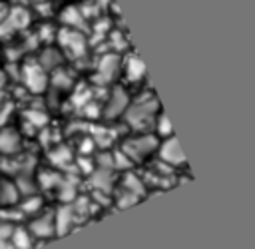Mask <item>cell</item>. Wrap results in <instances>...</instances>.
I'll return each mask as SVG.
<instances>
[{"instance_id": "1", "label": "cell", "mask_w": 255, "mask_h": 249, "mask_svg": "<svg viewBox=\"0 0 255 249\" xmlns=\"http://www.w3.org/2000/svg\"><path fill=\"white\" fill-rule=\"evenodd\" d=\"M157 145H159V141L155 135L141 133V135H133V137L126 139L122 145V151L126 153V157L131 163H139L145 157H149L153 151H157Z\"/></svg>"}, {"instance_id": "2", "label": "cell", "mask_w": 255, "mask_h": 249, "mask_svg": "<svg viewBox=\"0 0 255 249\" xmlns=\"http://www.w3.org/2000/svg\"><path fill=\"white\" fill-rule=\"evenodd\" d=\"M124 112H126V122L129 125H133L135 129H143V125H149L153 122L155 112H157V102L153 98H149L145 102L131 104Z\"/></svg>"}, {"instance_id": "3", "label": "cell", "mask_w": 255, "mask_h": 249, "mask_svg": "<svg viewBox=\"0 0 255 249\" xmlns=\"http://www.w3.org/2000/svg\"><path fill=\"white\" fill-rule=\"evenodd\" d=\"M28 231L32 233L34 239H52L56 237V223H54V211H40L28 221Z\"/></svg>"}, {"instance_id": "4", "label": "cell", "mask_w": 255, "mask_h": 249, "mask_svg": "<svg viewBox=\"0 0 255 249\" xmlns=\"http://www.w3.org/2000/svg\"><path fill=\"white\" fill-rule=\"evenodd\" d=\"M157 155L163 165H169V167L185 165V155L173 135L165 137V141H161V145H157Z\"/></svg>"}, {"instance_id": "5", "label": "cell", "mask_w": 255, "mask_h": 249, "mask_svg": "<svg viewBox=\"0 0 255 249\" xmlns=\"http://www.w3.org/2000/svg\"><path fill=\"white\" fill-rule=\"evenodd\" d=\"M76 221V209L72 205H62L54 211V223H56V237L68 233L74 227Z\"/></svg>"}, {"instance_id": "6", "label": "cell", "mask_w": 255, "mask_h": 249, "mask_svg": "<svg viewBox=\"0 0 255 249\" xmlns=\"http://www.w3.org/2000/svg\"><path fill=\"white\" fill-rule=\"evenodd\" d=\"M60 42H62V46H64L70 54H74V56H80V54L86 52L84 36H82L80 32H76V30H62V32H60Z\"/></svg>"}, {"instance_id": "7", "label": "cell", "mask_w": 255, "mask_h": 249, "mask_svg": "<svg viewBox=\"0 0 255 249\" xmlns=\"http://www.w3.org/2000/svg\"><path fill=\"white\" fill-rule=\"evenodd\" d=\"M24 82H26V86L32 90V92H42L44 88H46V84H48V80H46V74H44V68L42 66H24Z\"/></svg>"}, {"instance_id": "8", "label": "cell", "mask_w": 255, "mask_h": 249, "mask_svg": "<svg viewBox=\"0 0 255 249\" xmlns=\"http://www.w3.org/2000/svg\"><path fill=\"white\" fill-rule=\"evenodd\" d=\"M20 199H22V195H20L16 181H12L8 177L0 179V205L2 207H14V205H18Z\"/></svg>"}, {"instance_id": "9", "label": "cell", "mask_w": 255, "mask_h": 249, "mask_svg": "<svg viewBox=\"0 0 255 249\" xmlns=\"http://www.w3.org/2000/svg\"><path fill=\"white\" fill-rule=\"evenodd\" d=\"M20 133L16 129L4 127L0 129V153L2 155H12L20 151Z\"/></svg>"}, {"instance_id": "10", "label": "cell", "mask_w": 255, "mask_h": 249, "mask_svg": "<svg viewBox=\"0 0 255 249\" xmlns=\"http://www.w3.org/2000/svg\"><path fill=\"white\" fill-rule=\"evenodd\" d=\"M128 108V94L122 90V88H116L114 92H112V96H110V102H108V106L104 108V116L106 118H116V116H120V114H124V110Z\"/></svg>"}, {"instance_id": "11", "label": "cell", "mask_w": 255, "mask_h": 249, "mask_svg": "<svg viewBox=\"0 0 255 249\" xmlns=\"http://www.w3.org/2000/svg\"><path fill=\"white\" fill-rule=\"evenodd\" d=\"M118 70H120V58L108 54L98 64V80L100 82H112V78L118 76Z\"/></svg>"}, {"instance_id": "12", "label": "cell", "mask_w": 255, "mask_h": 249, "mask_svg": "<svg viewBox=\"0 0 255 249\" xmlns=\"http://www.w3.org/2000/svg\"><path fill=\"white\" fill-rule=\"evenodd\" d=\"M16 207L20 209V213H22L24 217H34L36 213H40V211L44 209V199H42V195H38V193L24 195V197L18 201Z\"/></svg>"}, {"instance_id": "13", "label": "cell", "mask_w": 255, "mask_h": 249, "mask_svg": "<svg viewBox=\"0 0 255 249\" xmlns=\"http://www.w3.org/2000/svg\"><path fill=\"white\" fill-rule=\"evenodd\" d=\"M10 243L14 249H32L36 245V239L32 237V233L28 231L26 225H14L12 235H10Z\"/></svg>"}, {"instance_id": "14", "label": "cell", "mask_w": 255, "mask_h": 249, "mask_svg": "<svg viewBox=\"0 0 255 249\" xmlns=\"http://www.w3.org/2000/svg\"><path fill=\"white\" fill-rule=\"evenodd\" d=\"M145 74V66L143 62L135 56V54H129L126 58V76H128V82H139V78Z\"/></svg>"}, {"instance_id": "15", "label": "cell", "mask_w": 255, "mask_h": 249, "mask_svg": "<svg viewBox=\"0 0 255 249\" xmlns=\"http://www.w3.org/2000/svg\"><path fill=\"white\" fill-rule=\"evenodd\" d=\"M124 189L129 191V193H133V195H137V197H141L143 191H145L143 181H141L135 173H126V175H124Z\"/></svg>"}, {"instance_id": "16", "label": "cell", "mask_w": 255, "mask_h": 249, "mask_svg": "<svg viewBox=\"0 0 255 249\" xmlns=\"http://www.w3.org/2000/svg\"><path fill=\"white\" fill-rule=\"evenodd\" d=\"M112 169H104V167H98V171H94V185L100 189V191H108L112 187Z\"/></svg>"}, {"instance_id": "17", "label": "cell", "mask_w": 255, "mask_h": 249, "mask_svg": "<svg viewBox=\"0 0 255 249\" xmlns=\"http://www.w3.org/2000/svg\"><path fill=\"white\" fill-rule=\"evenodd\" d=\"M155 131H157V135H163V137L171 135V124H169V120L163 112H159L157 118H155Z\"/></svg>"}, {"instance_id": "18", "label": "cell", "mask_w": 255, "mask_h": 249, "mask_svg": "<svg viewBox=\"0 0 255 249\" xmlns=\"http://www.w3.org/2000/svg\"><path fill=\"white\" fill-rule=\"evenodd\" d=\"M62 22H66V24H74L76 28L84 26V22H82V14H80V10H76V8H68V10H64V12H62Z\"/></svg>"}, {"instance_id": "19", "label": "cell", "mask_w": 255, "mask_h": 249, "mask_svg": "<svg viewBox=\"0 0 255 249\" xmlns=\"http://www.w3.org/2000/svg\"><path fill=\"white\" fill-rule=\"evenodd\" d=\"M42 68H54L60 64V54L54 50V48H48L44 54H42V60H40Z\"/></svg>"}, {"instance_id": "20", "label": "cell", "mask_w": 255, "mask_h": 249, "mask_svg": "<svg viewBox=\"0 0 255 249\" xmlns=\"http://www.w3.org/2000/svg\"><path fill=\"white\" fill-rule=\"evenodd\" d=\"M137 201H139V197L133 195V193H129V191H126V189H122V191L118 193V207H120V209L129 207V205H133V203H137Z\"/></svg>"}, {"instance_id": "21", "label": "cell", "mask_w": 255, "mask_h": 249, "mask_svg": "<svg viewBox=\"0 0 255 249\" xmlns=\"http://www.w3.org/2000/svg\"><path fill=\"white\" fill-rule=\"evenodd\" d=\"M52 161L56 163V165H64V163H68L70 159H72V155H70V151L68 149H64V147H58V151L56 153H52Z\"/></svg>"}, {"instance_id": "22", "label": "cell", "mask_w": 255, "mask_h": 249, "mask_svg": "<svg viewBox=\"0 0 255 249\" xmlns=\"http://www.w3.org/2000/svg\"><path fill=\"white\" fill-rule=\"evenodd\" d=\"M4 86V74H2V70H0V88Z\"/></svg>"}]
</instances>
